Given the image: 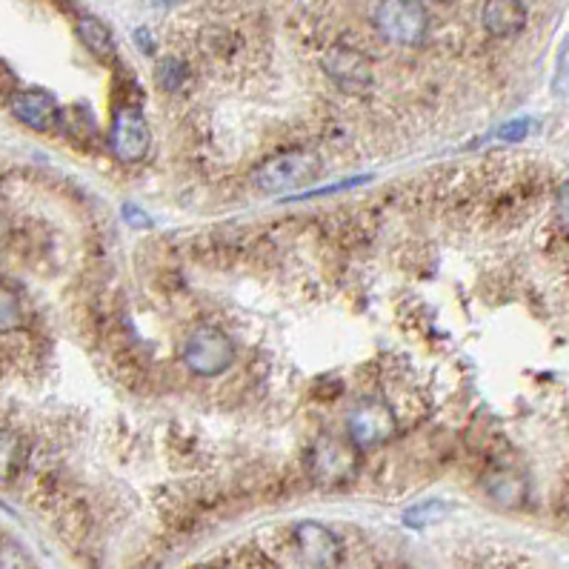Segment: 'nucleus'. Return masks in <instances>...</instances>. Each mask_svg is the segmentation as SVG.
I'll list each match as a JSON object with an SVG mask.
<instances>
[{"mask_svg":"<svg viewBox=\"0 0 569 569\" xmlns=\"http://www.w3.org/2000/svg\"><path fill=\"white\" fill-rule=\"evenodd\" d=\"M323 164L321 157L309 150H286L277 155L266 157L256 173L252 180L256 187L266 195H293L304 187H312L315 180L321 178Z\"/></svg>","mask_w":569,"mask_h":569,"instance_id":"nucleus-1","label":"nucleus"},{"mask_svg":"<svg viewBox=\"0 0 569 569\" xmlns=\"http://www.w3.org/2000/svg\"><path fill=\"white\" fill-rule=\"evenodd\" d=\"M358 447L346 435L323 432L321 438H315V443L307 452V472L312 484H318V487L335 489L353 484L355 475H358Z\"/></svg>","mask_w":569,"mask_h":569,"instance_id":"nucleus-2","label":"nucleus"},{"mask_svg":"<svg viewBox=\"0 0 569 569\" xmlns=\"http://www.w3.org/2000/svg\"><path fill=\"white\" fill-rule=\"evenodd\" d=\"M375 29L387 44L418 46L429 32V15L420 0H378Z\"/></svg>","mask_w":569,"mask_h":569,"instance_id":"nucleus-3","label":"nucleus"},{"mask_svg":"<svg viewBox=\"0 0 569 569\" xmlns=\"http://www.w3.org/2000/svg\"><path fill=\"white\" fill-rule=\"evenodd\" d=\"M233 337L226 335L221 327L201 323V327L189 332V337L183 341V364H187V369L192 375L215 378V375H224L226 369L233 367Z\"/></svg>","mask_w":569,"mask_h":569,"instance_id":"nucleus-4","label":"nucleus"},{"mask_svg":"<svg viewBox=\"0 0 569 569\" xmlns=\"http://www.w3.org/2000/svg\"><path fill=\"white\" fill-rule=\"evenodd\" d=\"M398 432V418L392 406L381 398H364L346 415V438L358 450H375L390 443Z\"/></svg>","mask_w":569,"mask_h":569,"instance_id":"nucleus-5","label":"nucleus"},{"mask_svg":"<svg viewBox=\"0 0 569 569\" xmlns=\"http://www.w3.org/2000/svg\"><path fill=\"white\" fill-rule=\"evenodd\" d=\"M152 132L138 106H118L109 127V150L120 164L135 166L150 155Z\"/></svg>","mask_w":569,"mask_h":569,"instance_id":"nucleus-6","label":"nucleus"},{"mask_svg":"<svg viewBox=\"0 0 569 569\" xmlns=\"http://www.w3.org/2000/svg\"><path fill=\"white\" fill-rule=\"evenodd\" d=\"M323 72L346 95H367L372 90V63L349 44H332L323 52Z\"/></svg>","mask_w":569,"mask_h":569,"instance_id":"nucleus-7","label":"nucleus"},{"mask_svg":"<svg viewBox=\"0 0 569 569\" xmlns=\"http://www.w3.org/2000/svg\"><path fill=\"white\" fill-rule=\"evenodd\" d=\"M295 553L304 569H341L346 561L344 544L318 521H300L295 526Z\"/></svg>","mask_w":569,"mask_h":569,"instance_id":"nucleus-8","label":"nucleus"},{"mask_svg":"<svg viewBox=\"0 0 569 569\" xmlns=\"http://www.w3.org/2000/svg\"><path fill=\"white\" fill-rule=\"evenodd\" d=\"M9 112L21 120L23 127L35 132H49L58 123V100L49 92L23 90L9 98Z\"/></svg>","mask_w":569,"mask_h":569,"instance_id":"nucleus-9","label":"nucleus"},{"mask_svg":"<svg viewBox=\"0 0 569 569\" xmlns=\"http://www.w3.org/2000/svg\"><path fill=\"white\" fill-rule=\"evenodd\" d=\"M484 493L493 503L501 510H521L530 498V484L518 470L512 466H493L484 475Z\"/></svg>","mask_w":569,"mask_h":569,"instance_id":"nucleus-10","label":"nucleus"},{"mask_svg":"<svg viewBox=\"0 0 569 569\" xmlns=\"http://www.w3.org/2000/svg\"><path fill=\"white\" fill-rule=\"evenodd\" d=\"M481 23L493 38H512L526 26V9L521 0H487L481 7Z\"/></svg>","mask_w":569,"mask_h":569,"instance_id":"nucleus-11","label":"nucleus"},{"mask_svg":"<svg viewBox=\"0 0 569 569\" xmlns=\"http://www.w3.org/2000/svg\"><path fill=\"white\" fill-rule=\"evenodd\" d=\"M78 38H81V44L86 46V49H90V52L95 55L98 60H112L115 58L112 32L106 29L98 17H92V15L78 17Z\"/></svg>","mask_w":569,"mask_h":569,"instance_id":"nucleus-12","label":"nucleus"},{"mask_svg":"<svg viewBox=\"0 0 569 569\" xmlns=\"http://www.w3.org/2000/svg\"><path fill=\"white\" fill-rule=\"evenodd\" d=\"M23 466V441L15 432L0 429V481H12Z\"/></svg>","mask_w":569,"mask_h":569,"instance_id":"nucleus-13","label":"nucleus"},{"mask_svg":"<svg viewBox=\"0 0 569 569\" xmlns=\"http://www.w3.org/2000/svg\"><path fill=\"white\" fill-rule=\"evenodd\" d=\"M450 512V507L443 501H427V503H415L404 512V524L410 530H427V526L438 524L443 515Z\"/></svg>","mask_w":569,"mask_h":569,"instance_id":"nucleus-14","label":"nucleus"},{"mask_svg":"<svg viewBox=\"0 0 569 569\" xmlns=\"http://www.w3.org/2000/svg\"><path fill=\"white\" fill-rule=\"evenodd\" d=\"M155 81L164 92H180L189 81L187 63H183V60H178V58H164L161 63H157Z\"/></svg>","mask_w":569,"mask_h":569,"instance_id":"nucleus-15","label":"nucleus"},{"mask_svg":"<svg viewBox=\"0 0 569 569\" xmlns=\"http://www.w3.org/2000/svg\"><path fill=\"white\" fill-rule=\"evenodd\" d=\"M23 323V307L15 289L0 284V335L3 332H15Z\"/></svg>","mask_w":569,"mask_h":569,"instance_id":"nucleus-16","label":"nucleus"},{"mask_svg":"<svg viewBox=\"0 0 569 569\" xmlns=\"http://www.w3.org/2000/svg\"><path fill=\"white\" fill-rule=\"evenodd\" d=\"M0 569H29V558L12 538L0 541Z\"/></svg>","mask_w":569,"mask_h":569,"instance_id":"nucleus-17","label":"nucleus"},{"mask_svg":"<svg viewBox=\"0 0 569 569\" xmlns=\"http://www.w3.org/2000/svg\"><path fill=\"white\" fill-rule=\"evenodd\" d=\"M530 129H532V120L518 118V120H510V123H503V127L495 132V138H498V141L515 143V141H524V138L530 135Z\"/></svg>","mask_w":569,"mask_h":569,"instance_id":"nucleus-18","label":"nucleus"},{"mask_svg":"<svg viewBox=\"0 0 569 569\" xmlns=\"http://www.w3.org/2000/svg\"><path fill=\"white\" fill-rule=\"evenodd\" d=\"M123 221H127L129 226H135V229H152V217L146 215V212L141 210V206H135V203H123Z\"/></svg>","mask_w":569,"mask_h":569,"instance_id":"nucleus-19","label":"nucleus"},{"mask_svg":"<svg viewBox=\"0 0 569 569\" xmlns=\"http://www.w3.org/2000/svg\"><path fill=\"white\" fill-rule=\"evenodd\" d=\"M555 215H558V224H561L564 233L569 235V180L561 183L558 189V198H555Z\"/></svg>","mask_w":569,"mask_h":569,"instance_id":"nucleus-20","label":"nucleus"},{"mask_svg":"<svg viewBox=\"0 0 569 569\" xmlns=\"http://www.w3.org/2000/svg\"><path fill=\"white\" fill-rule=\"evenodd\" d=\"M7 244H9V224H7V217L0 215V252L7 249Z\"/></svg>","mask_w":569,"mask_h":569,"instance_id":"nucleus-21","label":"nucleus"},{"mask_svg":"<svg viewBox=\"0 0 569 569\" xmlns=\"http://www.w3.org/2000/svg\"><path fill=\"white\" fill-rule=\"evenodd\" d=\"M195 569H210V567H195Z\"/></svg>","mask_w":569,"mask_h":569,"instance_id":"nucleus-22","label":"nucleus"}]
</instances>
